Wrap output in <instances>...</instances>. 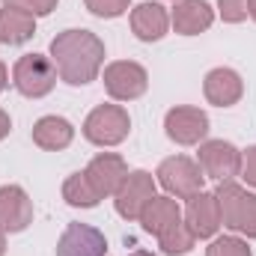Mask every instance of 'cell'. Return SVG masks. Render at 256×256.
Instances as JSON below:
<instances>
[{
    "label": "cell",
    "mask_w": 256,
    "mask_h": 256,
    "mask_svg": "<svg viewBox=\"0 0 256 256\" xmlns=\"http://www.w3.org/2000/svg\"><path fill=\"white\" fill-rule=\"evenodd\" d=\"M51 60L57 66L60 80L68 86H86L98 78L104 66V42L92 30L72 27L51 39Z\"/></svg>",
    "instance_id": "obj_1"
},
{
    "label": "cell",
    "mask_w": 256,
    "mask_h": 256,
    "mask_svg": "<svg viewBox=\"0 0 256 256\" xmlns=\"http://www.w3.org/2000/svg\"><path fill=\"white\" fill-rule=\"evenodd\" d=\"M214 196L220 206V224L236 236L256 238V194L242 188L238 182H218Z\"/></svg>",
    "instance_id": "obj_2"
},
{
    "label": "cell",
    "mask_w": 256,
    "mask_h": 256,
    "mask_svg": "<svg viewBox=\"0 0 256 256\" xmlns=\"http://www.w3.org/2000/svg\"><path fill=\"white\" fill-rule=\"evenodd\" d=\"M155 182L167 191V196L173 200H191L194 194L202 191V170L200 164L188 158V155H173V158H164L158 164V173H155Z\"/></svg>",
    "instance_id": "obj_3"
},
{
    "label": "cell",
    "mask_w": 256,
    "mask_h": 256,
    "mask_svg": "<svg viewBox=\"0 0 256 256\" xmlns=\"http://www.w3.org/2000/svg\"><path fill=\"white\" fill-rule=\"evenodd\" d=\"M57 66L45 54H24L12 66V84L27 98H45L57 86Z\"/></svg>",
    "instance_id": "obj_4"
},
{
    "label": "cell",
    "mask_w": 256,
    "mask_h": 256,
    "mask_svg": "<svg viewBox=\"0 0 256 256\" xmlns=\"http://www.w3.org/2000/svg\"><path fill=\"white\" fill-rule=\"evenodd\" d=\"M131 131V116L122 104H98L84 120V137L92 146H120Z\"/></svg>",
    "instance_id": "obj_5"
},
{
    "label": "cell",
    "mask_w": 256,
    "mask_h": 256,
    "mask_svg": "<svg viewBox=\"0 0 256 256\" xmlns=\"http://www.w3.org/2000/svg\"><path fill=\"white\" fill-rule=\"evenodd\" d=\"M196 164L206 179L236 182V176L242 173V152L230 140H202L196 152Z\"/></svg>",
    "instance_id": "obj_6"
},
{
    "label": "cell",
    "mask_w": 256,
    "mask_h": 256,
    "mask_svg": "<svg viewBox=\"0 0 256 256\" xmlns=\"http://www.w3.org/2000/svg\"><path fill=\"white\" fill-rule=\"evenodd\" d=\"M104 90L114 102H134L149 90V72L134 60H114L104 66Z\"/></svg>",
    "instance_id": "obj_7"
},
{
    "label": "cell",
    "mask_w": 256,
    "mask_h": 256,
    "mask_svg": "<svg viewBox=\"0 0 256 256\" xmlns=\"http://www.w3.org/2000/svg\"><path fill=\"white\" fill-rule=\"evenodd\" d=\"M164 131L179 146H200L208 134V114L191 104L170 108L164 116Z\"/></svg>",
    "instance_id": "obj_8"
},
{
    "label": "cell",
    "mask_w": 256,
    "mask_h": 256,
    "mask_svg": "<svg viewBox=\"0 0 256 256\" xmlns=\"http://www.w3.org/2000/svg\"><path fill=\"white\" fill-rule=\"evenodd\" d=\"M155 185H158V182L152 179V173H146V170H128V176L122 179L120 191L114 194V202H116L120 218H126V220H140L143 208H146L149 200L155 196Z\"/></svg>",
    "instance_id": "obj_9"
},
{
    "label": "cell",
    "mask_w": 256,
    "mask_h": 256,
    "mask_svg": "<svg viewBox=\"0 0 256 256\" xmlns=\"http://www.w3.org/2000/svg\"><path fill=\"white\" fill-rule=\"evenodd\" d=\"M182 220L188 224L196 238H214V232L224 226L220 224V206H218V196L214 191H200L194 194L182 212Z\"/></svg>",
    "instance_id": "obj_10"
},
{
    "label": "cell",
    "mask_w": 256,
    "mask_h": 256,
    "mask_svg": "<svg viewBox=\"0 0 256 256\" xmlns=\"http://www.w3.org/2000/svg\"><path fill=\"white\" fill-rule=\"evenodd\" d=\"M84 173H86L90 185L96 188V194L104 200V196H114V194L120 191L122 179L128 176V164L116 155V152H102V155H96V158L86 164Z\"/></svg>",
    "instance_id": "obj_11"
},
{
    "label": "cell",
    "mask_w": 256,
    "mask_h": 256,
    "mask_svg": "<svg viewBox=\"0 0 256 256\" xmlns=\"http://www.w3.org/2000/svg\"><path fill=\"white\" fill-rule=\"evenodd\" d=\"M57 256H108V238L90 224H68L57 242Z\"/></svg>",
    "instance_id": "obj_12"
},
{
    "label": "cell",
    "mask_w": 256,
    "mask_h": 256,
    "mask_svg": "<svg viewBox=\"0 0 256 256\" xmlns=\"http://www.w3.org/2000/svg\"><path fill=\"white\" fill-rule=\"evenodd\" d=\"M202 92H206V102L208 104H214V108H232L244 96V80H242V74L236 68L218 66V68H212L206 74Z\"/></svg>",
    "instance_id": "obj_13"
},
{
    "label": "cell",
    "mask_w": 256,
    "mask_h": 256,
    "mask_svg": "<svg viewBox=\"0 0 256 256\" xmlns=\"http://www.w3.org/2000/svg\"><path fill=\"white\" fill-rule=\"evenodd\" d=\"M33 224V200L21 185L0 188V226L6 232H24Z\"/></svg>",
    "instance_id": "obj_14"
},
{
    "label": "cell",
    "mask_w": 256,
    "mask_h": 256,
    "mask_svg": "<svg viewBox=\"0 0 256 256\" xmlns=\"http://www.w3.org/2000/svg\"><path fill=\"white\" fill-rule=\"evenodd\" d=\"M214 24V9L206 0H176L170 12V27L179 36H200Z\"/></svg>",
    "instance_id": "obj_15"
},
{
    "label": "cell",
    "mask_w": 256,
    "mask_h": 256,
    "mask_svg": "<svg viewBox=\"0 0 256 256\" xmlns=\"http://www.w3.org/2000/svg\"><path fill=\"white\" fill-rule=\"evenodd\" d=\"M131 30L140 42H161L170 30V12L161 3H140L131 9Z\"/></svg>",
    "instance_id": "obj_16"
},
{
    "label": "cell",
    "mask_w": 256,
    "mask_h": 256,
    "mask_svg": "<svg viewBox=\"0 0 256 256\" xmlns=\"http://www.w3.org/2000/svg\"><path fill=\"white\" fill-rule=\"evenodd\" d=\"M182 220V206H179V200H173V196H152L149 200V206L143 208V214H140V224H143V230L149 232V236H164L170 226H176Z\"/></svg>",
    "instance_id": "obj_17"
},
{
    "label": "cell",
    "mask_w": 256,
    "mask_h": 256,
    "mask_svg": "<svg viewBox=\"0 0 256 256\" xmlns=\"http://www.w3.org/2000/svg\"><path fill=\"white\" fill-rule=\"evenodd\" d=\"M36 36V15L3 3L0 9V42L3 45H24Z\"/></svg>",
    "instance_id": "obj_18"
},
{
    "label": "cell",
    "mask_w": 256,
    "mask_h": 256,
    "mask_svg": "<svg viewBox=\"0 0 256 256\" xmlns=\"http://www.w3.org/2000/svg\"><path fill=\"white\" fill-rule=\"evenodd\" d=\"M74 140V126L63 120V116H42L36 126H33V143L45 152H60L66 146H72Z\"/></svg>",
    "instance_id": "obj_19"
},
{
    "label": "cell",
    "mask_w": 256,
    "mask_h": 256,
    "mask_svg": "<svg viewBox=\"0 0 256 256\" xmlns=\"http://www.w3.org/2000/svg\"><path fill=\"white\" fill-rule=\"evenodd\" d=\"M63 200L68 206H74V208H96V206L102 202V196H98L96 188L90 185V179H86L84 170H80V173H72L63 182Z\"/></svg>",
    "instance_id": "obj_20"
},
{
    "label": "cell",
    "mask_w": 256,
    "mask_h": 256,
    "mask_svg": "<svg viewBox=\"0 0 256 256\" xmlns=\"http://www.w3.org/2000/svg\"><path fill=\"white\" fill-rule=\"evenodd\" d=\"M194 244H196V236L188 230V224H185V220H179V224H176V226H170L164 236H158V248H161V254H167V256L191 254Z\"/></svg>",
    "instance_id": "obj_21"
},
{
    "label": "cell",
    "mask_w": 256,
    "mask_h": 256,
    "mask_svg": "<svg viewBox=\"0 0 256 256\" xmlns=\"http://www.w3.org/2000/svg\"><path fill=\"white\" fill-rule=\"evenodd\" d=\"M206 256H254L248 242L238 238V236H224V238H214L208 248H206Z\"/></svg>",
    "instance_id": "obj_22"
},
{
    "label": "cell",
    "mask_w": 256,
    "mask_h": 256,
    "mask_svg": "<svg viewBox=\"0 0 256 256\" xmlns=\"http://www.w3.org/2000/svg\"><path fill=\"white\" fill-rule=\"evenodd\" d=\"M84 3L96 18H120L131 6V0H84Z\"/></svg>",
    "instance_id": "obj_23"
},
{
    "label": "cell",
    "mask_w": 256,
    "mask_h": 256,
    "mask_svg": "<svg viewBox=\"0 0 256 256\" xmlns=\"http://www.w3.org/2000/svg\"><path fill=\"white\" fill-rule=\"evenodd\" d=\"M248 3L250 0H218V12L226 24H242L248 18Z\"/></svg>",
    "instance_id": "obj_24"
},
{
    "label": "cell",
    "mask_w": 256,
    "mask_h": 256,
    "mask_svg": "<svg viewBox=\"0 0 256 256\" xmlns=\"http://www.w3.org/2000/svg\"><path fill=\"white\" fill-rule=\"evenodd\" d=\"M3 3H12V6H18V9L36 15V18H42V15H51L60 0H3Z\"/></svg>",
    "instance_id": "obj_25"
},
{
    "label": "cell",
    "mask_w": 256,
    "mask_h": 256,
    "mask_svg": "<svg viewBox=\"0 0 256 256\" xmlns=\"http://www.w3.org/2000/svg\"><path fill=\"white\" fill-rule=\"evenodd\" d=\"M250 188H256V146H250L248 152H242V173H238Z\"/></svg>",
    "instance_id": "obj_26"
},
{
    "label": "cell",
    "mask_w": 256,
    "mask_h": 256,
    "mask_svg": "<svg viewBox=\"0 0 256 256\" xmlns=\"http://www.w3.org/2000/svg\"><path fill=\"white\" fill-rule=\"evenodd\" d=\"M9 131H12V120H9V114L0 108V140H6V137H9Z\"/></svg>",
    "instance_id": "obj_27"
},
{
    "label": "cell",
    "mask_w": 256,
    "mask_h": 256,
    "mask_svg": "<svg viewBox=\"0 0 256 256\" xmlns=\"http://www.w3.org/2000/svg\"><path fill=\"white\" fill-rule=\"evenodd\" d=\"M6 84H9V72H6V66H3V60H0V92L6 90Z\"/></svg>",
    "instance_id": "obj_28"
},
{
    "label": "cell",
    "mask_w": 256,
    "mask_h": 256,
    "mask_svg": "<svg viewBox=\"0 0 256 256\" xmlns=\"http://www.w3.org/2000/svg\"><path fill=\"white\" fill-rule=\"evenodd\" d=\"M6 254V230L0 226V256Z\"/></svg>",
    "instance_id": "obj_29"
},
{
    "label": "cell",
    "mask_w": 256,
    "mask_h": 256,
    "mask_svg": "<svg viewBox=\"0 0 256 256\" xmlns=\"http://www.w3.org/2000/svg\"><path fill=\"white\" fill-rule=\"evenodd\" d=\"M248 15L256 21V0H250V3H248Z\"/></svg>",
    "instance_id": "obj_30"
},
{
    "label": "cell",
    "mask_w": 256,
    "mask_h": 256,
    "mask_svg": "<svg viewBox=\"0 0 256 256\" xmlns=\"http://www.w3.org/2000/svg\"><path fill=\"white\" fill-rule=\"evenodd\" d=\"M128 256H155V254H149V250H134V254H128Z\"/></svg>",
    "instance_id": "obj_31"
}]
</instances>
